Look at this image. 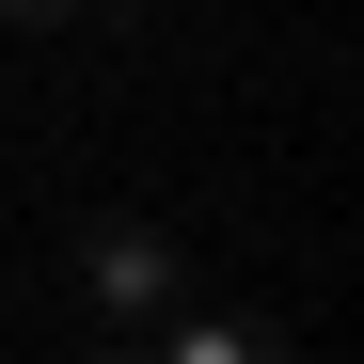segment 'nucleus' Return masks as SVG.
<instances>
[{
	"instance_id": "nucleus-1",
	"label": "nucleus",
	"mask_w": 364,
	"mask_h": 364,
	"mask_svg": "<svg viewBox=\"0 0 364 364\" xmlns=\"http://www.w3.org/2000/svg\"><path fill=\"white\" fill-rule=\"evenodd\" d=\"M80 285H95V317H111V333L174 317V237H159V222H95V237H80Z\"/></svg>"
},
{
	"instance_id": "nucleus-2",
	"label": "nucleus",
	"mask_w": 364,
	"mask_h": 364,
	"mask_svg": "<svg viewBox=\"0 0 364 364\" xmlns=\"http://www.w3.org/2000/svg\"><path fill=\"white\" fill-rule=\"evenodd\" d=\"M159 364H285V348H269L254 317H174V333H159Z\"/></svg>"
},
{
	"instance_id": "nucleus-3",
	"label": "nucleus",
	"mask_w": 364,
	"mask_h": 364,
	"mask_svg": "<svg viewBox=\"0 0 364 364\" xmlns=\"http://www.w3.org/2000/svg\"><path fill=\"white\" fill-rule=\"evenodd\" d=\"M0 16H80V0H0Z\"/></svg>"
},
{
	"instance_id": "nucleus-4",
	"label": "nucleus",
	"mask_w": 364,
	"mask_h": 364,
	"mask_svg": "<svg viewBox=\"0 0 364 364\" xmlns=\"http://www.w3.org/2000/svg\"><path fill=\"white\" fill-rule=\"evenodd\" d=\"M95 364H159V348H95Z\"/></svg>"
}]
</instances>
